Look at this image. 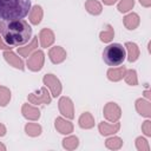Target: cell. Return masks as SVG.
I'll use <instances>...</instances> for the list:
<instances>
[{"mask_svg": "<svg viewBox=\"0 0 151 151\" xmlns=\"http://www.w3.org/2000/svg\"><path fill=\"white\" fill-rule=\"evenodd\" d=\"M0 33L8 45L21 46L29 41L32 37V27L24 19L12 21L0 20Z\"/></svg>", "mask_w": 151, "mask_h": 151, "instance_id": "1", "label": "cell"}, {"mask_svg": "<svg viewBox=\"0 0 151 151\" xmlns=\"http://www.w3.org/2000/svg\"><path fill=\"white\" fill-rule=\"evenodd\" d=\"M31 9V0H0V20L24 19Z\"/></svg>", "mask_w": 151, "mask_h": 151, "instance_id": "2", "label": "cell"}, {"mask_svg": "<svg viewBox=\"0 0 151 151\" xmlns=\"http://www.w3.org/2000/svg\"><path fill=\"white\" fill-rule=\"evenodd\" d=\"M103 59L109 66H119L125 59V50L120 44H110L103 51Z\"/></svg>", "mask_w": 151, "mask_h": 151, "instance_id": "3", "label": "cell"}]
</instances>
